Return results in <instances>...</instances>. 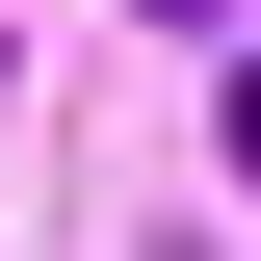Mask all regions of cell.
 Segmentation results:
<instances>
[{
	"instance_id": "1",
	"label": "cell",
	"mask_w": 261,
	"mask_h": 261,
	"mask_svg": "<svg viewBox=\"0 0 261 261\" xmlns=\"http://www.w3.org/2000/svg\"><path fill=\"white\" fill-rule=\"evenodd\" d=\"M209 130H235V183H261V53H235V105H209Z\"/></svg>"
},
{
	"instance_id": "2",
	"label": "cell",
	"mask_w": 261,
	"mask_h": 261,
	"mask_svg": "<svg viewBox=\"0 0 261 261\" xmlns=\"http://www.w3.org/2000/svg\"><path fill=\"white\" fill-rule=\"evenodd\" d=\"M157 27H261V0H157Z\"/></svg>"
}]
</instances>
